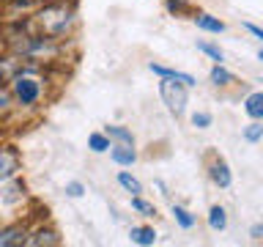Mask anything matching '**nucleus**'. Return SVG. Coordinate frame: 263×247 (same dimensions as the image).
Segmentation results:
<instances>
[{"label": "nucleus", "mask_w": 263, "mask_h": 247, "mask_svg": "<svg viewBox=\"0 0 263 247\" xmlns=\"http://www.w3.org/2000/svg\"><path fill=\"white\" fill-rule=\"evenodd\" d=\"M80 25L77 0H47L39 3L28 16V28L55 41H71Z\"/></svg>", "instance_id": "f257e3e1"}, {"label": "nucleus", "mask_w": 263, "mask_h": 247, "mask_svg": "<svg viewBox=\"0 0 263 247\" xmlns=\"http://www.w3.org/2000/svg\"><path fill=\"white\" fill-rule=\"evenodd\" d=\"M8 91H11L16 110H36L47 96V74L41 72L39 63L22 61L11 77H8Z\"/></svg>", "instance_id": "f03ea898"}, {"label": "nucleus", "mask_w": 263, "mask_h": 247, "mask_svg": "<svg viewBox=\"0 0 263 247\" xmlns=\"http://www.w3.org/2000/svg\"><path fill=\"white\" fill-rule=\"evenodd\" d=\"M159 96L173 118H181L189 104V88L173 77H159Z\"/></svg>", "instance_id": "7ed1b4c3"}, {"label": "nucleus", "mask_w": 263, "mask_h": 247, "mask_svg": "<svg viewBox=\"0 0 263 247\" xmlns=\"http://www.w3.org/2000/svg\"><path fill=\"white\" fill-rule=\"evenodd\" d=\"M28 198H30L28 195V184H25V179L20 176V173L0 184V209H3V214L25 206V203H28Z\"/></svg>", "instance_id": "20e7f679"}, {"label": "nucleus", "mask_w": 263, "mask_h": 247, "mask_svg": "<svg viewBox=\"0 0 263 247\" xmlns=\"http://www.w3.org/2000/svg\"><path fill=\"white\" fill-rule=\"evenodd\" d=\"M61 242H63L61 231H58L52 222H39V225H30L25 247H58Z\"/></svg>", "instance_id": "39448f33"}, {"label": "nucleus", "mask_w": 263, "mask_h": 247, "mask_svg": "<svg viewBox=\"0 0 263 247\" xmlns=\"http://www.w3.org/2000/svg\"><path fill=\"white\" fill-rule=\"evenodd\" d=\"M28 220H11V222H0V247H25L28 239Z\"/></svg>", "instance_id": "423d86ee"}, {"label": "nucleus", "mask_w": 263, "mask_h": 247, "mask_svg": "<svg viewBox=\"0 0 263 247\" xmlns=\"http://www.w3.org/2000/svg\"><path fill=\"white\" fill-rule=\"evenodd\" d=\"M22 173V154L11 143H0V184Z\"/></svg>", "instance_id": "0eeeda50"}, {"label": "nucleus", "mask_w": 263, "mask_h": 247, "mask_svg": "<svg viewBox=\"0 0 263 247\" xmlns=\"http://www.w3.org/2000/svg\"><path fill=\"white\" fill-rule=\"evenodd\" d=\"M205 170H209V179H211L214 187L230 189V184H233V170H230V165H228L225 156L211 154V160H209V165H205Z\"/></svg>", "instance_id": "6e6552de"}, {"label": "nucleus", "mask_w": 263, "mask_h": 247, "mask_svg": "<svg viewBox=\"0 0 263 247\" xmlns=\"http://www.w3.org/2000/svg\"><path fill=\"white\" fill-rule=\"evenodd\" d=\"M192 22L197 25V30L203 33H211V36H219V33L228 30V25L219 20V16H214L209 11H192Z\"/></svg>", "instance_id": "1a4fd4ad"}, {"label": "nucleus", "mask_w": 263, "mask_h": 247, "mask_svg": "<svg viewBox=\"0 0 263 247\" xmlns=\"http://www.w3.org/2000/svg\"><path fill=\"white\" fill-rule=\"evenodd\" d=\"M148 72H154L156 77H173V80H178V82H184L186 88H195L197 85V80L192 77L189 72H181V69H170V66H162V63H148Z\"/></svg>", "instance_id": "9d476101"}, {"label": "nucleus", "mask_w": 263, "mask_h": 247, "mask_svg": "<svg viewBox=\"0 0 263 247\" xmlns=\"http://www.w3.org/2000/svg\"><path fill=\"white\" fill-rule=\"evenodd\" d=\"M110 160L118 165V168H132L137 162V148L135 146H121V143H112L110 146Z\"/></svg>", "instance_id": "9b49d317"}, {"label": "nucleus", "mask_w": 263, "mask_h": 247, "mask_svg": "<svg viewBox=\"0 0 263 247\" xmlns=\"http://www.w3.org/2000/svg\"><path fill=\"white\" fill-rule=\"evenodd\" d=\"M129 242L137 244V247H154L156 244L154 225H132L129 228Z\"/></svg>", "instance_id": "f8f14e48"}, {"label": "nucleus", "mask_w": 263, "mask_h": 247, "mask_svg": "<svg viewBox=\"0 0 263 247\" xmlns=\"http://www.w3.org/2000/svg\"><path fill=\"white\" fill-rule=\"evenodd\" d=\"M209 80H211V85L214 88H230V85H236V74L225 69V63H214L211 66V72H209Z\"/></svg>", "instance_id": "ddd939ff"}, {"label": "nucleus", "mask_w": 263, "mask_h": 247, "mask_svg": "<svg viewBox=\"0 0 263 247\" xmlns=\"http://www.w3.org/2000/svg\"><path fill=\"white\" fill-rule=\"evenodd\" d=\"M104 135L112 140V143H121V146H135V132L123 123H107L104 127Z\"/></svg>", "instance_id": "4468645a"}, {"label": "nucleus", "mask_w": 263, "mask_h": 247, "mask_svg": "<svg viewBox=\"0 0 263 247\" xmlns=\"http://www.w3.org/2000/svg\"><path fill=\"white\" fill-rule=\"evenodd\" d=\"M170 214H173V220H176V225L181 231H192L197 225V214H192L186 206H181V203H173L170 206Z\"/></svg>", "instance_id": "2eb2a0df"}, {"label": "nucleus", "mask_w": 263, "mask_h": 247, "mask_svg": "<svg viewBox=\"0 0 263 247\" xmlns=\"http://www.w3.org/2000/svg\"><path fill=\"white\" fill-rule=\"evenodd\" d=\"M244 113L252 121H263V91H252L244 99Z\"/></svg>", "instance_id": "dca6fc26"}, {"label": "nucleus", "mask_w": 263, "mask_h": 247, "mask_svg": "<svg viewBox=\"0 0 263 247\" xmlns=\"http://www.w3.org/2000/svg\"><path fill=\"white\" fill-rule=\"evenodd\" d=\"M205 222H209V228L211 231H225L228 228V209L225 206H219V203H214L211 209H209V214H205Z\"/></svg>", "instance_id": "f3484780"}, {"label": "nucleus", "mask_w": 263, "mask_h": 247, "mask_svg": "<svg viewBox=\"0 0 263 247\" xmlns=\"http://www.w3.org/2000/svg\"><path fill=\"white\" fill-rule=\"evenodd\" d=\"M115 181H118V187L123 189V192H129V195H143V181H140L137 176H132L129 170H118Z\"/></svg>", "instance_id": "a211bd4d"}, {"label": "nucleus", "mask_w": 263, "mask_h": 247, "mask_svg": "<svg viewBox=\"0 0 263 247\" xmlns=\"http://www.w3.org/2000/svg\"><path fill=\"white\" fill-rule=\"evenodd\" d=\"M132 211L135 214H140V217H145V220H154L156 214H159V209H156V206L151 203V201H145L143 195H132Z\"/></svg>", "instance_id": "6ab92c4d"}, {"label": "nucleus", "mask_w": 263, "mask_h": 247, "mask_svg": "<svg viewBox=\"0 0 263 247\" xmlns=\"http://www.w3.org/2000/svg\"><path fill=\"white\" fill-rule=\"evenodd\" d=\"M110 146H112V140L104 135V129H96V132H90V135H88V148L93 154H107V151H110Z\"/></svg>", "instance_id": "aec40b11"}, {"label": "nucleus", "mask_w": 263, "mask_h": 247, "mask_svg": "<svg viewBox=\"0 0 263 247\" xmlns=\"http://www.w3.org/2000/svg\"><path fill=\"white\" fill-rule=\"evenodd\" d=\"M197 52H203L209 61H214V63H225V52L219 49V44H214V41H205V39H200L197 41Z\"/></svg>", "instance_id": "412c9836"}, {"label": "nucleus", "mask_w": 263, "mask_h": 247, "mask_svg": "<svg viewBox=\"0 0 263 247\" xmlns=\"http://www.w3.org/2000/svg\"><path fill=\"white\" fill-rule=\"evenodd\" d=\"M164 8H167L170 16H186V14H192V3H189V0H164Z\"/></svg>", "instance_id": "4be33fe9"}, {"label": "nucleus", "mask_w": 263, "mask_h": 247, "mask_svg": "<svg viewBox=\"0 0 263 247\" xmlns=\"http://www.w3.org/2000/svg\"><path fill=\"white\" fill-rule=\"evenodd\" d=\"M241 137L247 140V143H260V140H263V121H250L244 127Z\"/></svg>", "instance_id": "5701e85b"}, {"label": "nucleus", "mask_w": 263, "mask_h": 247, "mask_svg": "<svg viewBox=\"0 0 263 247\" xmlns=\"http://www.w3.org/2000/svg\"><path fill=\"white\" fill-rule=\"evenodd\" d=\"M14 110V99H11V91H8L6 82H0V118L8 115Z\"/></svg>", "instance_id": "b1692460"}, {"label": "nucleus", "mask_w": 263, "mask_h": 247, "mask_svg": "<svg viewBox=\"0 0 263 247\" xmlns=\"http://www.w3.org/2000/svg\"><path fill=\"white\" fill-rule=\"evenodd\" d=\"M189 121H192L195 129H209L214 123V115L205 113V110H197V113H192V118H189Z\"/></svg>", "instance_id": "393cba45"}, {"label": "nucleus", "mask_w": 263, "mask_h": 247, "mask_svg": "<svg viewBox=\"0 0 263 247\" xmlns=\"http://www.w3.org/2000/svg\"><path fill=\"white\" fill-rule=\"evenodd\" d=\"M85 192H88V189H85V184H82V181H66V195L74 198V201H77V198H82Z\"/></svg>", "instance_id": "a878e982"}, {"label": "nucleus", "mask_w": 263, "mask_h": 247, "mask_svg": "<svg viewBox=\"0 0 263 247\" xmlns=\"http://www.w3.org/2000/svg\"><path fill=\"white\" fill-rule=\"evenodd\" d=\"M244 30L250 33V36H255L258 41H263V28H260V25H255V22H244Z\"/></svg>", "instance_id": "bb28decb"}, {"label": "nucleus", "mask_w": 263, "mask_h": 247, "mask_svg": "<svg viewBox=\"0 0 263 247\" xmlns=\"http://www.w3.org/2000/svg\"><path fill=\"white\" fill-rule=\"evenodd\" d=\"M250 236L255 239V242H260V239H263V222H255V225H250Z\"/></svg>", "instance_id": "cd10ccee"}, {"label": "nucleus", "mask_w": 263, "mask_h": 247, "mask_svg": "<svg viewBox=\"0 0 263 247\" xmlns=\"http://www.w3.org/2000/svg\"><path fill=\"white\" fill-rule=\"evenodd\" d=\"M39 3H47V0H14V6L20 8H36Z\"/></svg>", "instance_id": "c85d7f7f"}, {"label": "nucleus", "mask_w": 263, "mask_h": 247, "mask_svg": "<svg viewBox=\"0 0 263 247\" xmlns=\"http://www.w3.org/2000/svg\"><path fill=\"white\" fill-rule=\"evenodd\" d=\"M154 184H156V189H159V192H162L164 198H170V192H167V187H164V181H159V179H156Z\"/></svg>", "instance_id": "c756f323"}, {"label": "nucleus", "mask_w": 263, "mask_h": 247, "mask_svg": "<svg viewBox=\"0 0 263 247\" xmlns=\"http://www.w3.org/2000/svg\"><path fill=\"white\" fill-rule=\"evenodd\" d=\"M258 61L263 63V47H260V52H258Z\"/></svg>", "instance_id": "7c9ffc66"}, {"label": "nucleus", "mask_w": 263, "mask_h": 247, "mask_svg": "<svg viewBox=\"0 0 263 247\" xmlns=\"http://www.w3.org/2000/svg\"><path fill=\"white\" fill-rule=\"evenodd\" d=\"M0 217H3V209H0Z\"/></svg>", "instance_id": "2f4dec72"}, {"label": "nucleus", "mask_w": 263, "mask_h": 247, "mask_svg": "<svg viewBox=\"0 0 263 247\" xmlns=\"http://www.w3.org/2000/svg\"><path fill=\"white\" fill-rule=\"evenodd\" d=\"M258 82H263V77H260V80H258Z\"/></svg>", "instance_id": "473e14b6"}]
</instances>
